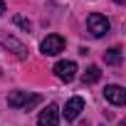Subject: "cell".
Listing matches in <instances>:
<instances>
[{
  "label": "cell",
  "instance_id": "obj_12",
  "mask_svg": "<svg viewBox=\"0 0 126 126\" xmlns=\"http://www.w3.org/2000/svg\"><path fill=\"white\" fill-rule=\"evenodd\" d=\"M5 13V5H3V0H0V15H3Z\"/></svg>",
  "mask_w": 126,
  "mask_h": 126
},
{
  "label": "cell",
  "instance_id": "obj_3",
  "mask_svg": "<svg viewBox=\"0 0 126 126\" xmlns=\"http://www.w3.org/2000/svg\"><path fill=\"white\" fill-rule=\"evenodd\" d=\"M82 109H84V99H82V96H72V99L64 104V111H62V116H64L67 121H74V119H79Z\"/></svg>",
  "mask_w": 126,
  "mask_h": 126
},
{
  "label": "cell",
  "instance_id": "obj_13",
  "mask_svg": "<svg viewBox=\"0 0 126 126\" xmlns=\"http://www.w3.org/2000/svg\"><path fill=\"white\" fill-rule=\"evenodd\" d=\"M114 3H119V5H121V3H124V0H114Z\"/></svg>",
  "mask_w": 126,
  "mask_h": 126
},
{
  "label": "cell",
  "instance_id": "obj_1",
  "mask_svg": "<svg viewBox=\"0 0 126 126\" xmlns=\"http://www.w3.org/2000/svg\"><path fill=\"white\" fill-rule=\"evenodd\" d=\"M87 27H89L92 37H104V35L109 32V20H106L101 13H92V15L87 17Z\"/></svg>",
  "mask_w": 126,
  "mask_h": 126
},
{
  "label": "cell",
  "instance_id": "obj_5",
  "mask_svg": "<svg viewBox=\"0 0 126 126\" xmlns=\"http://www.w3.org/2000/svg\"><path fill=\"white\" fill-rule=\"evenodd\" d=\"M104 96H106V101H111L114 106H124V101H126V92H124V87H119V84H109V87L104 89Z\"/></svg>",
  "mask_w": 126,
  "mask_h": 126
},
{
  "label": "cell",
  "instance_id": "obj_6",
  "mask_svg": "<svg viewBox=\"0 0 126 126\" xmlns=\"http://www.w3.org/2000/svg\"><path fill=\"white\" fill-rule=\"evenodd\" d=\"M37 124H40V126H57V124H59V109H57L54 104H49L47 109L40 111Z\"/></svg>",
  "mask_w": 126,
  "mask_h": 126
},
{
  "label": "cell",
  "instance_id": "obj_14",
  "mask_svg": "<svg viewBox=\"0 0 126 126\" xmlns=\"http://www.w3.org/2000/svg\"><path fill=\"white\" fill-rule=\"evenodd\" d=\"M119 126H126V121H121V124H119Z\"/></svg>",
  "mask_w": 126,
  "mask_h": 126
},
{
  "label": "cell",
  "instance_id": "obj_9",
  "mask_svg": "<svg viewBox=\"0 0 126 126\" xmlns=\"http://www.w3.org/2000/svg\"><path fill=\"white\" fill-rule=\"evenodd\" d=\"M99 79H101V69H99L96 64L87 67V72L82 74V82H84V84H94V82H99Z\"/></svg>",
  "mask_w": 126,
  "mask_h": 126
},
{
  "label": "cell",
  "instance_id": "obj_2",
  "mask_svg": "<svg viewBox=\"0 0 126 126\" xmlns=\"http://www.w3.org/2000/svg\"><path fill=\"white\" fill-rule=\"evenodd\" d=\"M40 49H42V54L54 57V54H59L62 49H64V37H62V35H47V37L42 40Z\"/></svg>",
  "mask_w": 126,
  "mask_h": 126
},
{
  "label": "cell",
  "instance_id": "obj_11",
  "mask_svg": "<svg viewBox=\"0 0 126 126\" xmlns=\"http://www.w3.org/2000/svg\"><path fill=\"white\" fill-rule=\"evenodd\" d=\"M15 22H17L20 27H25V30H30V20H25V17H15Z\"/></svg>",
  "mask_w": 126,
  "mask_h": 126
},
{
  "label": "cell",
  "instance_id": "obj_10",
  "mask_svg": "<svg viewBox=\"0 0 126 126\" xmlns=\"http://www.w3.org/2000/svg\"><path fill=\"white\" fill-rule=\"evenodd\" d=\"M27 104V92H15V94H10L8 96V106H25Z\"/></svg>",
  "mask_w": 126,
  "mask_h": 126
},
{
  "label": "cell",
  "instance_id": "obj_7",
  "mask_svg": "<svg viewBox=\"0 0 126 126\" xmlns=\"http://www.w3.org/2000/svg\"><path fill=\"white\" fill-rule=\"evenodd\" d=\"M0 45H3L5 49L10 47V49H15V54L17 57H25V45L22 42H17L15 37H5V35H0Z\"/></svg>",
  "mask_w": 126,
  "mask_h": 126
},
{
  "label": "cell",
  "instance_id": "obj_4",
  "mask_svg": "<svg viewBox=\"0 0 126 126\" xmlns=\"http://www.w3.org/2000/svg\"><path fill=\"white\" fill-rule=\"evenodd\" d=\"M54 74L62 82H72L77 77V64H74V62H57V64H54Z\"/></svg>",
  "mask_w": 126,
  "mask_h": 126
},
{
  "label": "cell",
  "instance_id": "obj_8",
  "mask_svg": "<svg viewBox=\"0 0 126 126\" xmlns=\"http://www.w3.org/2000/svg\"><path fill=\"white\" fill-rule=\"evenodd\" d=\"M104 62H106V64H111V67H119V64H121V47L106 49V52H104Z\"/></svg>",
  "mask_w": 126,
  "mask_h": 126
}]
</instances>
